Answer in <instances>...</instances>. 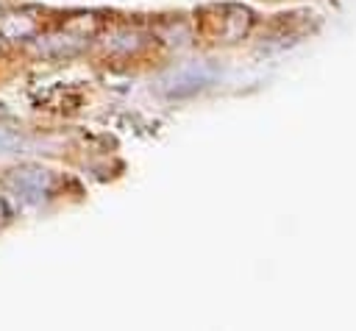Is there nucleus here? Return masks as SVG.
<instances>
[{"instance_id":"nucleus-1","label":"nucleus","mask_w":356,"mask_h":331,"mask_svg":"<svg viewBox=\"0 0 356 331\" xmlns=\"http://www.w3.org/2000/svg\"><path fill=\"white\" fill-rule=\"evenodd\" d=\"M6 184H8L11 195H14L19 203H25V206H39V203L44 200V195L50 192L53 178H50V172L42 170V167H17V170L8 172Z\"/></svg>"},{"instance_id":"nucleus-2","label":"nucleus","mask_w":356,"mask_h":331,"mask_svg":"<svg viewBox=\"0 0 356 331\" xmlns=\"http://www.w3.org/2000/svg\"><path fill=\"white\" fill-rule=\"evenodd\" d=\"M33 33H36L33 17L19 14V11H14V14H0V36L17 42V39H28V36H33Z\"/></svg>"},{"instance_id":"nucleus-3","label":"nucleus","mask_w":356,"mask_h":331,"mask_svg":"<svg viewBox=\"0 0 356 331\" xmlns=\"http://www.w3.org/2000/svg\"><path fill=\"white\" fill-rule=\"evenodd\" d=\"M39 50L42 53H50V56H70V53H78L81 50V42H75L72 36L56 33V36L39 39Z\"/></svg>"},{"instance_id":"nucleus-4","label":"nucleus","mask_w":356,"mask_h":331,"mask_svg":"<svg viewBox=\"0 0 356 331\" xmlns=\"http://www.w3.org/2000/svg\"><path fill=\"white\" fill-rule=\"evenodd\" d=\"M206 83V75L197 72V70H186V72H178L172 75V86L167 89L170 95H186V92H195Z\"/></svg>"},{"instance_id":"nucleus-5","label":"nucleus","mask_w":356,"mask_h":331,"mask_svg":"<svg viewBox=\"0 0 356 331\" xmlns=\"http://www.w3.org/2000/svg\"><path fill=\"white\" fill-rule=\"evenodd\" d=\"M17 142H19V136H17V134H11V131L0 128V153H11V150L17 147Z\"/></svg>"},{"instance_id":"nucleus-6","label":"nucleus","mask_w":356,"mask_h":331,"mask_svg":"<svg viewBox=\"0 0 356 331\" xmlns=\"http://www.w3.org/2000/svg\"><path fill=\"white\" fill-rule=\"evenodd\" d=\"M6 217H8V206H6V200L0 197V223H3Z\"/></svg>"}]
</instances>
